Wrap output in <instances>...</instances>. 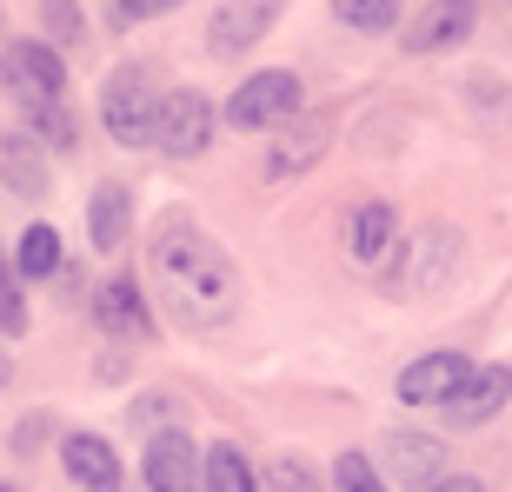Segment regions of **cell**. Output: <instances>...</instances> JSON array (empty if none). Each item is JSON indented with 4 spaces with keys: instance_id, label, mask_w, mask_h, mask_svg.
Returning a JSON list of instances; mask_svg holds the SVG:
<instances>
[{
    "instance_id": "29",
    "label": "cell",
    "mask_w": 512,
    "mask_h": 492,
    "mask_svg": "<svg viewBox=\"0 0 512 492\" xmlns=\"http://www.w3.org/2000/svg\"><path fill=\"white\" fill-rule=\"evenodd\" d=\"M47 433H54V419H47V413H27L14 433H7V453H14V459H34V446H40Z\"/></svg>"
},
{
    "instance_id": "24",
    "label": "cell",
    "mask_w": 512,
    "mask_h": 492,
    "mask_svg": "<svg viewBox=\"0 0 512 492\" xmlns=\"http://www.w3.org/2000/svg\"><path fill=\"white\" fill-rule=\"evenodd\" d=\"M333 14H340L353 34H393L399 27V0H333Z\"/></svg>"
},
{
    "instance_id": "8",
    "label": "cell",
    "mask_w": 512,
    "mask_h": 492,
    "mask_svg": "<svg viewBox=\"0 0 512 492\" xmlns=\"http://www.w3.org/2000/svg\"><path fill=\"white\" fill-rule=\"evenodd\" d=\"M280 14H286V0H220L207 20V54H220V60L253 54L280 27Z\"/></svg>"
},
{
    "instance_id": "13",
    "label": "cell",
    "mask_w": 512,
    "mask_h": 492,
    "mask_svg": "<svg viewBox=\"0 0 512 492\" xmlns=\"http://www.w3.org/2000/svg\"><path fill=\"white\" fill-rule=\"evenodd\" d=\"M60 473L74 479L80 492H127V466H120L114 439H100V433H67L60 439Z\"/></svg>"
},
{
    "instance_id": "30",
    "label": "cell",
    "mask_w": 512,
    "mask_h": 492,
    "mask_svg": "<svg viewBox=\"0 0 512 492\" xmlns=\"http://www.w3.org/2000/svg\"><path fill=\"white\" fill-rule=\"evenodd\" d=\"M433 492H486V486H479V479L473 473H453V479H439V486Z\"/></svg>"
},
{
    "instance_id": "7",
    "label": "cell",
    "mask_w": 512,
    "mask_h": 492,
    "mask_svg": "<svg viewBox=\"0 0 512 492\" xmlns=\"http://www.w3.org/2000/svg\"><path fill=\"white\" fill-rule=\"evenodd\" d=\"M87 306H94V326L107 333V340H133V346H153V340H160V320H153V306H147V286L133 280V273L100 280V293Z\"/></svg>"
},
{
    "instance_id": "1",
    "label": "cell",
    "mask_w": 512,
    "mask_h": 492,
    "mask_svg": "<svg viewBox=\"0 0 512 492\" xmlns=\"http://www.w3.org/2000/svg\"><path fill=\"white\" fill-rule=\"evenodd\" d=\"M153 280H160V300L187 333H220L240 313V273L220 253V240L193 227V220H167L160 240H153Z\"/></svg>"
},
{
    "instance_id": "14",
    "label": "cell",
    "mask_w": 512,
    "mask_h": 492,
    "mask_svg": "<svg viewBox=\"0 0 512 492\" xmlns=\"http://www.w3.org/2000/svg\"><path fill=\"white\" fill-rule=\"evenodd\" d=\"M0 173H7V193L14 200H47V160H40V140L27 127H7V140H0Z\"/></svg>"
},
{
    "instance_id": "10",
    "label": "cell",
    "mask_w": 512,
    "mask_h": 492,
    "mask_svg": "<svg viewBox=\"0 0 512 492\" xmlns=\"http://www.w3.org/2000/svg\"><path fill=\"white\" fill-rule=\"evenodd\" d=\"M473 373L479 366L466 360V353H453V346H446V353H419L413 366H399V406H439V413H446V406L466 393Z\"/></svg>"
},
{
    "instance_id": "15",
    "label": "cell",
    "mask_w": 512,
    "mask_h": 492,
    "mask_svg": "<svg viewBox=\"0 0 512 492\" xmlns=\"http://www.w3.org/2000/svg\"><path fill=\"white\" fill-rule=\"evenodd\" d=\"M87 240L100 253H120L133 240V187H120V180L94 187V200H87Z\"/></svg>"
},
{
    "instance_id": "22",
    "label": "cell",
    "mask_w": 512,
    "mask_h": 492,
    "mask_svg": "<svg viewBox=\"0 0 512 492\" xmlns=\"http://www.w3.org/2000/svg\"><path fill=\"white\" fill-rule=\"evenodd\" d=\"M40 27H47V40H54L60 54L87 47V14H80V0H40Z\"/></svg>"
},
{
    "instance_id": "11",
    "label": "cell",
    "mask_w": 512,
    "mask_h": 492,
    "mask_svg": "<svg viewBox=\"0 0 512 492\" xmlns=\"http://www.w3.org/2000/svg\"><path fill=\"white\" fill-rule=\"evenodd\" d=\"M473 34H479V0H426L399 27V47L406 54H446V47H466Z\"/></svg>"
},
{
    "instance_id": "20",
    "label": "cell",
    "mask_w": 512,
    "mask_h": 492,
    "mask_svg": "<svg viewBox=\"0 0 512 492\" xmlns=\"http://www.w3.org/2000/svg\"><path fill=\"white\" fill-rule=\"evenodd\" d=\"M7 260L27 273V280H54V273H67V246H60V233L47 227V220H34V227L14 240V253Z\"/></svg>"
},
{
    "instance_id": "5",
    "label": "cell",
    "mask_w": 512,
    "mask_h": 492,
    "mask_svg": "<svg viewBox=\"0 0 512 492\" xmlns=\"http://www.w3.org/2000/svg\"><path fill=\"white\" fill-rule=\"evenodd\" d=\"M380 473H386V486H399V492H433L439 479H453L446 473V439L439 433H380Z\"/></svg>"
},
{
    "instance_id": "28",
    "label": "cell",
    "mask_w": 512,
    "mask_h": 492,
    "mask_svg": "<svg viewBox=\"0 0 512 492\" xmlns=\"http://www.w3.org/2000/svg\"><path fill=\"white\" fill-rule=\"evenodd\" d=\"M180 0H107V20L114 27H140V20H153V14H173Z\"/></svg>"
},
{
    "instance_id": "12",
    "label": "cell",
    "mask_w": 512,
    "mask_h": 492,
    "mask_svg": "<svg viewBox=\"0 0 512 492\" xmlns=\"http://www.w3.org/2000/svg\"><path fill=\"white\" fill-rule=\"evenodd\" d=\"M453 266H459V233L426 227L419 240H406V266H393V293L399 300H426V293H439L453 280Z\"/></svg>"
},
{
    "instance_id": "4",
    "label": "cell",
    "mask_w": 512,
    "mask_h": 492,
    "mask_svg": "<svg viewBox=\"0 0 512 492\" xmlns=\"http://www.w3.org/2000/svg\"><path fill=\"white\" fill-rule=\"evenodd\" d=\"M220 107H213V94H200V87H173L167 100H160V133H153V153H167V160H200V153L213 147V133H220Z\"/></svg>"
},
{
    "instance_id": "23",
    "label": "cell",
    "mask_w": 512,
    "mask_h": 492,
    "mask_svg": "<svg viewBox=\"0 0 512 492\" xmlns=\"http://www.w3.org/2000/svg\"><path fill=\"white\" fill-rule=\"evenodd\" d=\"M0 333L7 340H27V273L14 260L0 266Z\"/></svg>"
},
{
    "instance_id": "31",
    "label": "cell",
    "mask_w": 512,
    "mask_h": 492,
    "mask_svg": "<svg viewBox=\"0 0 512 492\" xmlns=\"http://www.w3.org/2000/svg\"><path fill=\"white\" fill-rule=\"evenodd\" d=\"M0 492H20V486H14V479H7V486H0Z\"/></svg>"
},
{
    "instance_id": "6",
    "label": "cell",
    "mask_w": 512,
    "mask_h": 492,
    "mask_svg": "<svg viewBox=\"0 0 512 492\" xmlns=\"http://www.w3.org/2000/svg\"><path fill=\"white\" fill-rule=\"evenodd\" d=\"M140 479H147V492H207V446H193L187 426H167L147 439Z\"/></svg>"
},
{
    "instance_id": "21",
    "label": "cell",
    "mask_w": 512,
    "mask_h": 492,
    "mask_svg": "<svg viewBox=\"0 0 512 492\" xmlns=\"http://www.w3.org/2000/svg\"><path fill=\"white\" fill-rule=\"evenodd\" d=\"M207 492H266L253 459L240 453V439H213L207 446Z\"/></svg>"
},
{
    "instance_id": "2",
    "label": "cell",
    "mask_w": 512,
    "mask_h": 492,
    "mask_svg": "<svg viewBox=\"0 0 512 492\" xmlns=\"http://www.w3.org/2000/svg\"><path fill=\"white\" fill-rule=\"evenodd\" d=\"M160 100L153 94V74L147 67H114L107 74V87H100V127H107V140L114 147H153V133H160Z\"/></svg>"
},
{
    "instance_id": "17",
    "label": "cell",
    "mask_w": 512,
    "mask_h": 492,
    "mask_svg": "<svg viewBox=\"0 0 512 492\" xmlns=\"http://www.w3.org/2000/svg\"><path fill=\"white\" fill-rule=\"evenodd\" d=\"M393 246H399V213L386 207V200L353 207V227H346V253H353V260H360V266H380Z\"/></svg>"
},
{
    "instance_id": "27",
    "label": "cell",
    "mask_w": 512,
    "mask_h": 492,
    "mask_svg": "<svg viewBox=\"0 0 512 492\" xmlns=\"http://www.w3.org/2000/svg\"><path fill=\"white\" fill-rule=\"evenodd\" d=\"M133 426H147V439L167 433V426H180V399L173 393H140L133 399Z\"/></svg>"
},
{
    "instance_id": "16",
    "label": "cell",
    "mask_w": 512,
    "mask_h": 492,
    "mask_svg": "<svg viewBox=\"0 0 512 492\" xmlns=\"http://www.w3.org/2000/svg\"><path fill=\"white\" fill-rule=\"evenodd\" d=\"M506 399H512V366H479V373L466 379V393L446 406V419H453V426H486V419L506 413Z\"/></svg>"
},
{
    "instance_id": "18",
    "label": "cell",
    "mask_w": 512,
    "mask_h": 492,
    "mask_svg": "<svg viewBox=\"0 0 512 492\" xmlns=\"http://www.w3.org/2000/svg\"><path fill=\"white\" fill-rule=\"evenodd\" d=\"M326 147H333V114H313V120H300V127L286 133V140H273V153H266V173H273V180H286V173H306Z\"/></svg>"
},
{
    "instance_id": "3",
    "label": "cell",
    "mask_w": 512,
    "mask_h": 492,
    "mask_svg": "<svg viewBox=\"0 0 512 492\" xmlns=\"http://www.w3.org/2000/svg\"><path fill=\"white\" fill-rule=\"evenodd\" d=\"M300 107H306L300 74H293V67H260V74H247L233 87V100L220 114H227L233 133H266V127H286Z\"/></svg>"
},
{
    "instance_id": "25",
    "label": "cell",
    "mask_w": 512,
    "mask_h": 492,
    "mask_svg": "<svg viewBox=\"0 0 512 492\" xmlns=\"http://www.w3.org/2000/svg\"><path fill=\"white\" fill-rule=\"evenodd\" d=\"M333 492H393L373 453H340L333 459Z\"/></svg>"
},
{
    "instance_id": "26",
    "label": "cell",
    "mask_w": 512,
    "mask_h": 492,
    "mask_svg": "<svg viewBox=\"0 0 512 492\" xmlns=\"http://www.w3.org/2000/svg\"><path fill=\"white\" fill-rule=\"evenodd\" d=\"M260 479H266V492H326V479L313 473V466H306L300 453H280Z\"/></svg>"
},
{
    "instance_id": "9",
    "label": "cell",
    "mask_w": 512,
    "mask_h": 492,
    "mask_svg": "<svg viewBox=\"0 0 512 492\" xmlns=\"http://www.w3.org/2000/svg\"><path fill=\"white\" fill-rule=\"evenodd\" d=\"M7 94L14 100H67V60L54 40L14 34L7 40Z\"/></svg>"
},
{
    "instance_id": "19",
    "label": "cell",
    "mask_w": 512,
    "mask_h": 492,
    "mask_svg": "<svg viewBox=\"0 0 512 492\" xmlns=\"http://www.w3.org/2000/svg\"><path fill=\"white\" fill-rule=\"evenodd\" d=\"M20 127L34 133L47 153H74L80 147V120L67 114V100H20Z\"/></svg>"
}]
</instances>
